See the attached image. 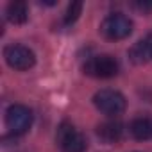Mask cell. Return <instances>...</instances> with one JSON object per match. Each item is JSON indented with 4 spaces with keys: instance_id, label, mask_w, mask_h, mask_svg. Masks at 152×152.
<instances>
[{
    "instance_id": "1",
    "label": "cell",
    "mask_w": 152,
    "mask_h": 152,
    "mask_svg": "<svg viewBox=\"0 0 152 152\" xmlns=\"http://www.w3.org/2000/svg\"><path fill=\"white\" fill-rule=\"evenodd\" d=\"M57 145L63 152H84L88 148V141L81 131H77L70 122H63L57 127L56 134Z\"/></svg>"
},
{
    "instance_id": "2",
    "label": "cell",
    "mask_w": 152,
    "mask_h": 152,
    "mask_svg": "<svg viewBox=\"0 0 152 152\" xmlns=\"http://www.w3.org/2000/svg\"><path fill=\"white\" fill-rule=\"evenodd\" d=\"M93 104L95 107L107 115V116H116V115H122L125 111V97L116 91V90H111V88H106V90H100L93 95Z\"/></svg>"
},
{
    "instance_id": "3",
    "label": "cell",
    "mask_w": 152,
    "mask_h": 152,
    "mask_svg": "<svg viewBox=\"0 0 152 152\" xmlns=\"http://www.w3.org/2000/svg\"><path fill=\"white\" fill-rule=\"evenodd\" d=\"M131 32H132V22L129 16H125L122 13H113V15L106 16L104 22L100 23V34L111 41L124 39Z\"/></svg>"
},
{
    "instance_id": "4",
    "label": "cell",
    "mask_w": 152,
    "mask_h": 152,
    "mask_svg": "<svg viewBox=\"0 0 152 152\" xmlns=\"http://www.w3.org/2000/svg\"><path fill=\"white\" fill-rule=\"evenodd\" d=\"M118 61L109 54H99L84 63V73L95 79H111L118 73Z\"/></svg>"
},
{
    "instance_id": "5",
    "label": "cell",
    "mask_w": 152,
    "mask_h": 152,
    "mask_svg": "<svg viewBox=\"0 0 152 152\" xmlns=\"http://www.w3.org/2000/svg\"><path fill=\"white\" fill-rule=\"evenodd\" d=\"M6 125L11 134H25L32 125V111L23 104H13L6 111Z\"/></svg>"
},
{
    "instance_id": "6",
    "label": "cell",
    "mask_w": 152,
    "mask_h": 152,
    "mask_svg": "<svg viewBox=\"0 0 152 152\" xmlns=\"http://www.w3.org/2000/svg\"><path fill=\"white\" fill-rule=\"evenodd\" d=\"M4 57H6V63H7L11 68L20 70V72L32 68L34 63H36V56H34V52H32L29 47H25V45H18V43H15V45H7V47L4 48Z\"/></svg>"
},
{
    "instance_id": "7",
    "label": "cell",
    "mask_w": 152,
    "mask_h": 152,
    "mask_svg": "<svg viewBox=\"0 0 152 152\" xmlns=\"http://www.w3.org/2000/svg\"><path fill=\"white\" fill-rule=\"evenodd\" d=\"M97 134L106 143H116L124 136V124L120 120H107L97 127Z\"/></svg>"
},
{
    "instance_id": "8",
    "label": "cell",
    "mask_w": 152,
    "mask_h": 152,
    "mask_svg": "<svg viewBox=\"0 0 152 152\" xmlns=\"http://www.w3.org/2000/svg\"><path fill=\"white\" fill-rule=\"evenodd\" d=\"M129 132L138 141L152 140V116H148V115L136 116L129 125Z\"/></svg>"
},
{
    "instance_id": "9",
    "label": "cell",
    "mask_w": 152,
    "mask_h": 152,
    "mask_svg": "<svg viewBox=\"0 0 152 152\" xmlns=\"http://www.w3.org/2000/svg\"><path fill=\"white\" fill-rule=\"evenodd\" d=\"M6 18L15 23V25H20V23H25L27 18H29V7L25 2H11L6 9Z\"/></svg>"
},
{
    "instance_id": "10",
    "label": "cell",
    "mask_w": 152,
    "mask_h": 152,
    "mask_svg": "<svg viewBox=\"0 0 152 152\" xmlns=\"http://www.w3.org/2000/svg\"><path fill=\"white\" fill-rule=\"evenodd\" d=\"M131 57L134 63H143V61H147V57H152V39L150 38L140 39L131 48Z\"/></svg>"
},
{
    "instance_id": "11",
    "label": "cell",
    "mask_w": 152,
    "mask_h": 152,
    "mask_svg": "<svg viewBox=\"0 0 152 152\" xmlns=\"http://www.w3.org/2000/svg\"><path fill=\"white\" fill-rule=\"evenodd\" d=\"M81 11H83V4H81V2L70 4V6H68V11H66V15H64V22H66V23H73L75 20L79 18Z\"/></svg>"
}]
</instances>
